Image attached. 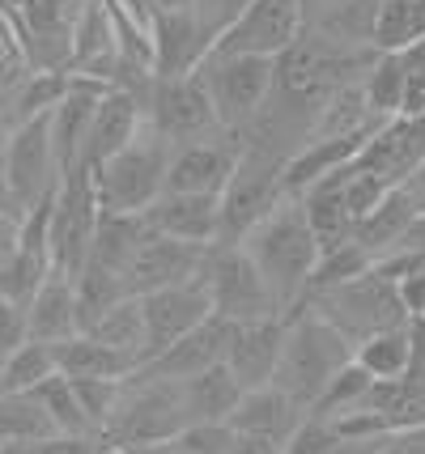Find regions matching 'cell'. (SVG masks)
Returning a JSON list of instances; mask_svg holds the SVG:
<instances>
[{
    "mask_svg": "<svg viewBox=\"0 0 425 454\" xmlns=\"http://www.w3.org/2000/svg\"><path fill=\"white\" fill-rule=\"evenodd\" d=\"M239 247L256 263V272H260L264 289H268L272 306H277V315H294L306 301L311 272L319 263V242L311 234L298 200L285 196Z\"/></svg>",
    "mask_w": 425,
    "mask_h": 454,
    "instance_id": "6da1fadb",
    "label": "cell"
},
{
    "mask_svg": "<svg viewBox=\"0 0 425 454\" xmlns=\"http://www.w3.org/2000/svg\"><path fill=\"white\" fill-rule=\"evenodd\" d=\"M349 361H353V344L341 332H332L319 315L298 306L289 315V323H285V344L277 374H272V387L311 412L315 399L327 391V382L341 374Z\"/></svg>",
    "mask_w": 425,
    "mask_h": 454,
    "instance_id": "7a4b0ae2",
    "label": "cell"
},
{
    "mask_svg": "<svg viewBox=\"0 0 425 454\" xmlns=\"http://www.w3.org/2000/svg\"><path fill=\"white\" fill-rule=\"evenodd\" d=\"M166 166H170V140H162L149 123L141 137L115 158L94 166V196L102 213H145L153 208V200L166 192Z\"/></svg>",
    "mask_w": 425,
    "mask_h": 454,
    "instance_id": "3957f363",
    "label": "cell"
},
{
    "mask_svg": "<svg viewBox=\"0 0 425 454\" xmlns=\"http://www.w3.org/2000/svg\"><path fill=\"white\" fill-rule=\"evenodd\" d=\"M285 200V158L268 153L260 145H243V158L217 196V242L213 247H239L277 204Z\"/></svg>",
    "mask_w": 425,
    "mask_h": 454,
    "instance_id": "277c9868",
    "label": "cell"
},
{
    "mask_svg": "<svg viewBox=\"0 0 425 454\" xmlns=\"http://www.w3.org/2000/svg\"><path fill=\"white\" fill-rule=\"evenodd\" d=\"M192 420L183 408L179 382H149V378H128L115 416L102 429V446L111 450H145L162 446L175 434H183Z\"/></svg>",
    "mask_w": 425,
    "mask_h": 454,
    "instance_id": "5b68a950",
    "label": "cell"
},
{
    "mask_svg": "<svg viewBox=\"0 0 425 454\" xmlns=\"http://www.w3.org/2000/svg\"><path fill=\"white\" fill-rule=\"evenodd\" d=\"M311 315H319L332 327L341 332L353 348L362 340L379 336V332H391V327H408V315L400 306V294L396 285L383 280L374 268L366 277L349 280V285H336V289H324V294H311L303 301Z\"/></svg>",
    "mask_w": 425,
    "mask_h": 454,
    "instance_id": "8992f818",
    "label": "cell"
},
{
    "mask_svg": "<svg viewBox=\"0 0 425 454\" xmlns=\"http://www.w3.org/2000/svg\"><path fill=\"white\" fill-rule=\"evenodd\" d=\"M272 73L277 59L260 56H204L196 77L204 81V94L213 102V115L222 123V132L243 137L247 128L264 115V106L272 98Z\"/></svg>",
    "mask_w": 425,
    "mask_h": 454,
    "instance_id": "52a82bcc",
    "label": "cell"
},
{
    "mask_svg": "<svg viewBox=\"0 0 425 454\" xmlns=\"http://www.w3.org/2000/svg\"><path fill=\"white\" fill-rule=\"evenodd\" d=\"M98 196H94V175L90 166H77L60 178V192L51 200V234H47V247H51V272L77 280L90 259V242H94V230H98Z\"/></svg>",
    "mask_w": 425,
    "mask_h": 454,
    "instance_id": "ba28073f",
    "label": "cell"
},
{
    "mask_svg": "<svg viewBox=\"0 0 425 454\" xmlns=\"http://www.w3.org/2000/svg\"><path fill=\"white\" fill-rule=\"evenodd\" d=\"M4 175L21 217L60 192L64 175L51 149V115H35L4 132Z\"/></svg>",
    "mask_w": 425,
    "mask_h": 454,
    "instance_id": "9c48e42d",
    "label": "cell"
},
{
    "mask_svg": "<svg viewBox=\"0 0 425 454\" xmlns=\"http://www.w3.org/2000/svg\"><path fill=\"white\" fill-rule=\"evenodd\" d=\"M141 102L145 123L170 145H196V140L222 137V123L213 115V102L196 73L192 77H149Z\"/></svg>",
    "mask_w": 425,
    "mask_h": 454,
    "instance_id": "30bf717a",
    "label": "cell"
},
{
    "mask_svg": "<svg viewBox=\"0 0 425 454\" xmlns=\"http://www.w3.org/2000/svg\"><path fill=\"white\" fill-rule=\"evenodd\" d=\"M196 280L213 301V315L225 323H256V318L277 315V306L243 247H209Z\"/></svg>",
    "mask_w": 425,
    "mask_h": 454,
    "instance_id": "8fae6325",
    "label": "cell"
},
{
    "mask_svg": "<svg viewBox=\"0 0 425 454\" xmlns=\"http://www.w3.org/2000/svg\"><path fill=\"white\" fill-rule=\"evenodd\" d=\"M306 35V0H251L243 18L213 43V56L281 59Z\"/></svg>",
    "mask_w": 425,
    "mask_h": 454,
    "instance_id": "7c38bea8",
    "label": "cell"
},
{
    "mask_svg": "<svg viewBox=\"0 0 425 454\" xmlns=\"http://www.w3.org/2000/svg\"><path fill=\"white\" fill-rule=\"evenodd\" d=\"M239 158H243V137H234V132L196 140V145H170L166 192H175V196H222Z\"/></svg>",
    "mask_w": 425,
    "mask_h": 454,
    "instance_id": "4fadbf2b",
    "label": "cell"
},
{
    "mask_svg": "<svg viewBox=\"0 0 425 454\" xmlns=\"http://www.w3.org/2000/svg\"><path fill=\"white\" fill-rule=\"evenodd\" d=\"M358 170L374 175L387 187H405L425 175V119H387L374 137L366 140Z\"/></svg>",
    "mask_w": 425,
    "mask_h": 454,
    "instance_id": "5bb4252c",
    "label": "cell"
},
{
    "mask_svg": "<svg viewBox=\"0 0 425 454\" xmlns=\"http://www.w3.org/2000/svg\"><path fill=\"white\" fill-rule=\"evenodd\" d=\"M141 301V318H145V361L170 348L175 340H183L192 327H201L204 318L213 315V301L204 294L201 280L192 285H175V289H158L149 297H137Z\"/></svg>",
    "mask_w": 425,
    "mask_h": 454,
    "instance_id": "9a60e30c",
    "label": "cell"
},
{
    "mask_svg": "<svg viewBox=\"0 0 425 454\" xmlns=\"http://www.w3.org/2000/svg\"><path fill=\"white\" fill-rule=\"evenodd\" d=\"M209 247H192V242H175V238L149 234L137 259L123 272V294L128 297H149L158 289H175V285H192L201 277V263Z\"/></svg>",
    "mask_w": 425,
    "mask_h": 454,
    "instance_id": "2e32d148",
    "label": "cell"
},
{
    "mask_svg": "<svg viewBox=\"0 0 425 454\" xmlns=\"http://www.w3.org/2000/svg\"><path fill=\"white\" fill-rule=\"evenodd\" d=\"M230 327L234 323L209 315L201 327H192L187 336L175 340L170 348H162L153 361H145L141 370H137V378H149V382H187V378L222 365L225 348H230Z\"/></svg>",
    "mask_w": 425,
    "mask_h": 454,
    "instance_id": "e0dca14e",
    "label": "cell"
},
{
    "mask_svg": "<svg viewBox=\"0 0 425 454\" xmlns=\"http://www.w3.org/2000/svg\"><path fill=\"white\" fill-rule=\"evenodd\" d=\"M145 85H111L102 94L98 111H94V123H90V140H85V153H82V166H102L106 158H115L120 149H128L132 140L141 137L145 128Z\"/></svg>",
    "mask_w": 425,
    "mask_h": 454,
    "instance_id": "ac0fdd59",
    "label": "cell"
},
{
    "mask_svg": "<svg viewBox=\"0 0 425 454\" xmlns=\"http://www.w3.org/2000/svg\"><path fill=\"white\" fill-rule=\"evenodd\" d=\"M285 323H289V315H272V318H256V323H234L230 327L225 365H230V374L239 378L243 391L272 387V374H277L281 344H285Z\"/></svg>",
    "mask_w": 425,
    "mask_h": 454,
    "instance_id": "d6986e66",
    "label": "cell"
},
{
    "mask_svg": "<svg viewBox=\"0 0 425 454\" xmlns=\"http://www.w3.org/2000/svg\"><path fill=\"white\" fill-rule=\"evenodd\" d=\"M106 90H111L106 81L68 73V90H64V98L56 102V111H51V149H56V161H60V175L82 166L85 140H90V123H94V111H98V102Z\"/></svg>",
    "mask_w": 425,
    "mask_h": 454,
    "instance_id": "ffe728a7",
    "label": "cell"
},
{
    "mask_svg": "<svg viewBox=\"0 0 425 454\" xmlns=\"http://www.w3.org/2000/svg\"><path fill=\"white\" fill-rule=\"evenodd\" d=\"M306 420V408L294 403V399L277 391V387H256V391H243L239 408L230 412V429L243 437H260V442H272L281 450L289 437L298 434V425Z\"/></svg>",
    "mask_w": 425,
    "mask_h": 454,
    "instance_id": "44dd1931",
    "label": "cell"
},
{
    "mask_svg": "<svg viewBox=\"0 0 425 454\" xmlns=\"http://www.w3.org/2000/svg\"><path fill=\"white\" fill-rule=\"evenodd\" d=\"M149 234L192 242V247H213L217 242V196H175L162 192L153 208L141 213Z\"/></svg>",
    "mask_w": 425,
    "mask_h": 454,
    "instance_id": "7402d4cb",
    "label": "cell"
},
{
    "mask_svg": "<svg viewBox=\"0 0 425 454\" xmlns=\"http://www.w3.org/2000/svg\"><path fill=\"white\" fill-rule=\"evenodd\" d=\"M421 187H425V175H417L413 183H405V187H391L383 196V204H379L370 217H362L353 225V242H358L370 259H383L400 247L405 230L413 225V217L421 213Z\"/></svg>",
    "mask_w": 425,
    "mask_h": 454,
    "instance_id": "603a6c76",
    "label": "cell"
},
{
    "mask_svg": "<svg viewBox=\"0 0 425 454\" xmlns=\"http://www.w3.org/2000/svg\"><path fill=\"white\" fill-rule=\"evenodd\" d=\"M213 51L201 21L187 13H158L153 21V77H192Z\"/></svg>",
    "mask_w": 425,
    "mask_h": 454,
    "instance_id": "cb8c5ba5",
    "label": "cell"
},
{
    "mask_svg": "<svg viewBox=\"0 0 425 454\" xmlns=\"http://www.w3.org/2000/svg\"><path fill=\"white\" fill-rule=\"evenodd\" d=\"M344 183H349V166L336 170V175L311 183L303 196H298V208H303L311 234L319 242V251H332L353 238V217H349V200H344Z\"/></svg>",
    "mask_w": 425,
    "mask_h": 454,
    "instance_id": "d4e9b609",
    "label": "cell"
},
{
    "mask_svg": "<svg viewBox=\"0 0 425 454\" xmlns=\"http://www.w3.org/2000/svg\"><path fill=\"white\" fill-rule=\"evenodd\" d=\"M145 238H149V225H145L141 213H137V217H132V213H102L98 230H94V242H90L85 268H94L102 277L123 280L128 263H132L137 251L145 247Z\"/></svg>",
    "mask_w": 425,
    "mask_h": 454,
    "instance_id": "484cf974",
    "label": "cell"
},
{
    "mask_svg": "<svg viewBox=\"0 0 425 454\" xmlns=\"http://www.w3.org/2000/svg\"><path fill=\"white\" fill-rule=\"evenodd\" d=\"M26 318H30V340H39V344H64V340L77 336V289H73V280L51 272L39 294L30 297Z\"/></svg>",
    "mask_w": 425,
    "mask_h": 454,
    "instance_id": "4316f807",
    "label": "cell"
},
{
    "mask_svg": "<svg viewBox=\"0 0 425 454\" xmlns=\"http://www.w3.org/2000/svg\"><path fill=\"white\" fill-rule=\"evenodd\" d=\"M417 43H425V0H374L370 51L405 56Z\"/></svg>",
    "mask_w": 425,
    "mask_h": 454,
    "instance_id": "83f0119b",
    "label": "cell"
},
{
    "mask_svg": "<svg viewBox=\"0 0 425 454\" xmlns=\"http://www.w3.org/2000/svg\"><path fill=\"white\" fill-rule=\"evenodd\" d=\"M179 391H183V408H187V420H192V425L230 420V412H234L239 399H243V387H239V378L230 374L225 361L196 378H187V382H179Z\"/></svg>",
    "mask_w": 425,
    "mask_h": 454,
    "instance_id": "f1b7e54d",
    "label": "cell"
},
{
    "mask_svg": "<svg viewBox=\"0 0 425 454\" xmlns=\"http://www.w3.org/2000/svg\"><path fill=\"white\" fill-rule=\"evenodd\" d=\"M56 348V370L73 382H90V378H102V382H123V378L137 374V365L123 353L98 344L94 336H73L64 344H51Z\"/></svg>",
    "mask_w": 425,
    "mask_h": 454,
    "instance_id": "f546056e",
    "label": "cell"
},
{
    "mask_svg": "<svg viewBox=\"0 0 425 454\" xmlns=\"http://www.w3.org/2000/svg\"><path fill=\"white\" fill-rule=\"evenodd\" d=\"M85 336H94L98 344L123 353L137 370L145 365V318H141V301H137V297L115 301V306H111V310H106V315H102Z\"/></svg>",
    "mask_w": 425,
    "mask_h": 454,
    "instance_id": "4dcf8cb0",
    "label": "cell"
},
{
    "mask_svg": "<svg viewBox=\"0 0 425 454\" xmlns=\"http://www.w3.org/2000/svg\"><path fill=\"white\" fill-rule=\"evenodd\" d=\"M362 98L379 123L400 119V102H405V56H379L374 51L362 73Z\"/></svg>",
    "mask_w": 425,
    "mask_h": 454,
    "instance_id": "1f68e13d",
    "label": "cell"
},
{
    "mask_svg": "<svg viewBox=\"0 0 425 454\" xmlns=\"http://www.w3.org/2000/svg\"><path fill=\"white\" fill-rule=\"evenodd\" d=\"M353 361H358L374 382L405 378L408 365H413V336H408V327H391V332H379V336L362 340V344L353 348Z\"/></svg>",
    "mask_w": 425,
    "mask_h": 454,
    "instance_id": "d6a6232c",
    "label": "cell"
},
{
    "mask_svg": "<svg viewBox=\"0 0 425 454\" xmlns=\"http://www.w3.org/2000/svg\"><path fill=\"white\" fill-rule=\"evenodd\" d=\"M60 429L51 425V416L43 412L35 395H9L0 391V446L13 442H39V437H56Z\"/></svg>",
    "mask_w": 425,
    "mask_h": 454,
    "instance_id": "836d02e7",
    "label": "cell"
},
{
    "mask_svg": "<svg viewBox=\"0 0 425 454\" xmlns=\"http://www.w3.org/2000/svg\"><path fill=\"white\" fill-rule=\"evenodd\" d=\"M26 395H35L43 403V412L51 416V425L60 429V434L68 437H94L98 442V434L90 429V420H85L82 403H77V391H73V382L64 374H51L47 382H39L35 391H26Z\"/></svg>",
    "mask_w": 425,
    "mask_h": 454,
    "instance_id": "e575fe53",
    "label": "cell"
},
{
    "mask_svg": "<svg viewBox=\"0 0 425 454\" xmlns=\"http://www.w3.org/2000/svg\"><path fill=\"white\" fill-rule=\"evenodd\" d=\"M370 387H374V378L366 374L358 361H349L341 374L327 382V391L315 399V408L306 416H319V420H336L344 412H362L366 399H370Z\"/></svg>",
    "mask_w": 425,
    "mask_h": 454,
    "instance_id": "d590c367",
    "label": "cell"
},
{
    "mask_svg": "<svg viewBox=\"0 0 425 454\" xmlns=\"http://www.w3.org/2000/svg\"><path fill=\"white\" fill-rule=\"evenodd\" d=\"M51 374H60L51 344L30 340V344H21L18 353L4 356V391H9V395H26V391H35V387L47 382Z\"/></svg>",
    "mask_w": 425,
    "mask_h": 454,
    "instance_id": "8d00e7d4",
    "label": "cell"
},
{
    "mask_svg": "<svg viewBox=\"0 0 425 454\" xmlns=\"http://www.w3.org/2000/svg\"><path fill=\"white\" fill-rule=\"evenodd\" d=\"M370 268H374V259L366 255L353 238L341 242V247H332V251H319V263H315V272H311V289H306V297L324 294V289H336V285H349V280L366 277Z\"/></svg>",
    "mask_w": 425,
    "mask_h": 454,
    "instance_id": "74e56055",
    "label": "cell"
},
{
    "mask_svg": "<svg viewBox=\"0 0 425 454\" xmlns=\"http://www.w3.org/2000/svg\"><path fill=\"white\" fill-rule=\"evenodd\" d=\"M234 429H230V420H217V425H187L183 434L170 437V446L179 454H230L234 446Z\"/></svg>",
    "mask_w": 425,
    "mask_h": 454,
    "instance_id": "f35d334b",
    "label": "cell"
},
{
    "mask_svg": "<svg viewBox=\"0 0 425 454\" xmlns=\"http://www.w3.org/2000/svg\"><path fill=\"white\" fill-rule=\"evenodd\" d=\"M391 192L387 183H379L374 175H366V170H358V166H349V183H344V200H349V217H353V225L362 217H370L379 204H383V196Z\"/></svg>",
    "mask_w": 425,
    "mask_h": 454,
    "instance_id": "ab89813d",
    "label": "cell"
},
{
    "mask_svg": "<svg viewBox=\"0 0 425 454\" xmlns=\"http://www.w3.org/2000/svg\"><path fill=\"white\" fill-rule=\"evenodd\" d=\"M247 4H251V0H196V4H192V18L201 21V30L209 35V43H217L234 21L243 18Z\"/></svg>",
    "mask_w": 425,
    "mask_h": 454,
    "instance_id": "60d3db41",
    "label": "cell"
},
{
    "mask_svg": "<svg viewBox=\"0 0 425 454\" xmlns=\"http://www.w3.org/2000/svg\"><path fill=\"white\" fill-rule=\"evenodd\" d=\"M400 119H425V43L405 51V102Z\"/></svg>",
    "mask_w": 425,
    "mask_h": 454,
    "instance_id": "b9f144b4",
    "label": "cell"
},
{
    "mask_svg": "<svg viewBox=\"0 0 425 454\" xmlns=\"http://www.w3.org/2000/svg\"><path fill=\"white\" fill-rule=\"evenodd\" d=\"M102 442L94 437H39V442H13V446H0V454H98Z\"/></svg>",
    "mask_w": 425,
    "mask_h": 454,
    "instance_id": "7bdbcfd3",
    "label": "cell"
},
{
    "mask_svg": "<svg viewBox=\"0 0 425 454\" xmlns=\"http://www.w3.org/2000/svg\"><path fill=\"white\" fill-rule=\"evenodd\" d=\"M332 446H336L332 425H327V420H319V416H306L303 425H298V434L281 446V454H327Z\"/></svg>",
    "mask_w": 425,
    "mask_h": 454,
    "instance_id": "ee69618b",
    "label": "cell"
},
{
    "mask_svg": "<svg viewBox=\"0 0 425 454\" xmlns=\"http://www.w3.org/2000/svg\"><path fill=\"white\" fill-rule=\"evenodd\" d=\"M21 344H30V318H26V306L0 297V356L18 353Z\"/></svg>",
    "mask_w": 425,
    "mask_h": 454,
    "instance_id": "f6af8a7d",
    "label": "cell"
},
{
    "mask_svg": "<svg viewBox=\"0 0 425 454\" xmlns=\"http://www.w3.org/2000/svg\"><path fill=\"white\" fill-rule=\"evenodd\" d=\"M336 437H383L387 434V420L374 408H362V412H344L336 420H327Z\"/></svg>",
    "mask_w": 425,
    "mask_h": 454,
    "instance_id": "bcb514c9",
    "label": "cell"
},
{
    "mask_svg": "<svg viewBox=\"0 0 425 454\" xmlns=\"http://www.w3.org/2000/svg\"><path fill=\"white\" fill-rule=\"evenodd\" d=\"M396 294H400V306H405L408 318H421L425 315V268H417L413 277L400 280Z\"/></svg>",
    "mask_w": 425,
    "mask_h": 454,
    "instance_id": "7dc6e473",
    "label": "cell"
},
{
    "mask_svg": "<svg viewBox=\"0 0 425 454\" xmlns=\"http://www.w3.org/2000/svg\"><path fill=\"white\" fill-rule=\"evenodd\" d=\"M379 454H425V425L417 429H391L383 434V450Z\"/></svg>",
    "mask_w": 425,
    "mask_h": 454,
    "instance_id": "c3c4849f",
    "label": "cell"
},
{
    "mask_svg": "<svg viewBox=\"0 0 425 454\" xmlns=\"http://www.w3.org/2000/svg\"><path fill=\"white\" fill-rule=\"evenodd\" d=\"M396 251H408V255L425 259V208L413 217V225L405 230V238H400V247H396Z\"/></svg>",
    "mask_w": 425,
    "mask_h": 454,
    "instance_id": "681fc988",
    "label": "cell"
},
{
    "mask_svg": "<svg viewBox=\"0 0 425 454\" xmlns=\"http://www.w3.org/2000/svg\"><path fill=\"white\" fill-rule=\"evenodd\" d=\"M383 437H336V446L327 454H379Z\"/></svg>",
    "mask_w": 425,
    "mask_h": 454,
    "instance_id": "f907efd6",
    "label": "cell"
},
{
    "mask_svg": "<svg viewBox=\"0 0 425 454\" xmlns=\"http://www.w3.org/2000/svg\"><path fill=\"white\" fill-rule=\"evenodd\" d=\"M18 234H21V221L9 217V213H0V263L13 255V247H18Z\"/></svg>",
    "mask_w": 425,
    "mask_h": 454,
    "instance_id": "816d5d0a",
    "label": "cell"
},
{
    "mask_svg": "<svg viewBox=\"0 0 425 454\" xmlns=\"http://www.w3.org/2000/svg\"><path fill=\"white\" fill-rule=\"evenodd\" d=\"M0 213H9V217H18V204H13V192H9V175H4V132H0Z\"/></svg>",
    "mask_w": 425,
    "mask_h": 454,
    "instance_id": "f5cc1de1",
    "label": "cell"
},
{
    "mask_svg": "<svg viewBox=\"0 0 425 454\" xmlns=\"http://www.w3.org/2000/svg\"><path fill=\"white\" fill-rule=\"evenodd\" d=\"M230 454H281L272 442H260V437H234V446H230Z\"/></svg>",
    "mask_w": 425,
    "mask_h": 454,
    "instance_id": "db71d44e",
    "label": "cell"
},
{
    "mask_svg": "<svg viewBox=\"0 0 425 454\" xmlns=\"http://www.w3.org/2000/svg\"><path fill=\"white\" fill-rule=\"evenodd\" d=\"M158 4V13H187L196 0H153Z\"/></svg>",
    "mask_w": 425,
    "mask_h": 454,
    "instance_id": "11a10c76",
    "label": "cell"
},
{
    "mask_svg": "<svg viewBox=\"0 0 425 454\" xmlns=\"http://www.w3.org/2000/svg\"><path fill=\"white\" fill-rule=\"evenodd\" d=\"M0 391H4V356H0Z\"/></svg>",
    "mask_w": 425,
    "mask_h": 454,
    "instance_id": "9f6ffc18",
    "label": "cell"
},
{
    "mask_svg": "<svg viewBox=\"0 0 425 454\" xmlns=\"http://www.w3.org/2000/svg\"><path fill=\"white\" fill-rule=\"evenodd\" d=\"M98 454H128V450H111V446H102V450Z\"/></svg>",
    "mask_w": 425,
    "mask_h": 454,
    "instance_id": "6f0895ef",
    "label": "cell"
},
{
    "mask_svg": "<svg viewBox=\"0 0 425 454\" xmlns=\"http://www.w3.org/2000/svg\"><path fill=\"white\" fill-rule=\"evenodd\" d=\"M421 208H425V187H421Z\"/></svg>",
    "mask_w": 425,
    "mask_h": 454,
    "instance_id": "680465c9",
    "label": "cell"
},
{
    "mask_svg": "<svg viewBox=\"0 0 425 454\" xmlns=\"http://www.w3.org/2000/svg\"><path fill=\"white\" fill-rule=\"evenodd\" d=\"M417 323H425V315H421V318H417Z\"/></svg>",
    "mask_w": 425,
    "mask_h": 454,
    "instance_id": "91938a15",
    "label": "cell"
}]
</instances>
